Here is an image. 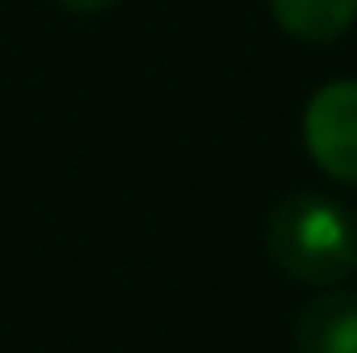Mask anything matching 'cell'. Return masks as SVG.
I'll return each instance as SVG.
<instances>
[{"label":"cell","mask_w":357,"mask_h":353,"mask_svg":"<svg viewBox=\"0 0 357 353\" xmlns=\"http://www.w3.org/2000/svg\"><path fill=\"white\" fill-rule=\"evenodd\" d=\"M282 33L295 42H337L357 21V0H270Z\"/></svg>","instance_id":"cell-4"},{"label":"cell","mask_w":357,"mask_h":353,"mask_svg":"<svg viewBox=\"0 0 357 353\" xmlns=\"http://www.w3.org/2000/svg\"><path fill=\"white\" fill-rule=\"evenodd\" d=\"M266 250L274 266L307 287L345 283L357 270V216L333 195L295 191L278 200L266 225Z\"/></svg>","instance_id":"cell-1"},{"label":"cell","mask_w":357,"mask_h":353,"mask_svg":"<svg viewBox=\"0 0 357 353\" xmlns=\"http://www.w3.org/2000/svg\"><path fill=\"white\" fill-rule=\"evenodd\" d=\"M295 353H357V295L324 291L295 316Z\"/></svg>","instance_id":"cell-3"},{"label":"cell","mask_w":357,"mask_h":353,"mask_svg":"<svg viewBox=\"0 0 357 353\" xmlns=\"http://www.w3.org/2000/svg\"><path fill=\"white\" fill-rule=\"evenodd\" d=\"M303 146L337 183H357V80H333L303 108Z\"/></svg>","instance_id":"cell-2"},{"label":"cell","mask_w":357,"mask_h":353,"mask_svg":"<svg viewBox=\"0 0 357 353\" xmlns=\"http://www.w3.org/2000/svg\"><path fill=\"white\" fill-rule=\"evenodd\" d=\"M59 8H67V13H104V8H112L116 0H54Z\"/></svg>","instance_id":"cell-5"}]
</instances>
